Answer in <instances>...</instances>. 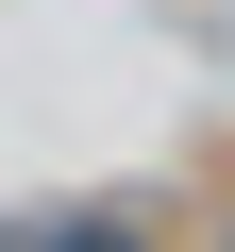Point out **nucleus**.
<instances>
[{"label":"nucleus","instance_id":"obj_1","mask_svg":"<svg viewBox=\"0 0 235 252\" xmlns=\"http://www.w3.org/2000/svg\"><path fill=\"white\" fill-rule=\"evenodd\" d=\"M34 252H135V219H67V235H34Z\"/></svg>","mask_w":235,"mask_h":252},{"label":"nucleus","instance_id":"obj_2","mask_svg":"<svg viewBox=\"0 0 235 252\" xmlns=\"http://www.w3.org/2000/svg\"><path fill=\"white\" fill-rule=\"evenodd\" d=\"M218 252H235V235H218Z\"/></svg>","mask_w":235,"mask_h":252}]
</instances>
